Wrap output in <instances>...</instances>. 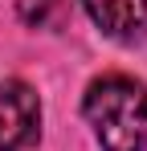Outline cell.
<instances>
[{"instance_id": "6da1fadb", "label": "cell", "mask_w": 147, "mask_h": 151, "mask_svg": "<svg viewBox=\"0 0 147 151\" xmlns=\"http://www.w3.org/2000/svg\"><path fill=\"white\" fill-rule=\"evenodd\" d=\"M82 114L102 151H147V90L127 74H106L86 86Z\"/></svg>"}, {"instance_id": "7a4b0ae2", "label": "cell", "mask_w": 147, "mask_h": 151, "mask_svg": "<svg viewBox=\"0 0 147 151\" xmlns=\"http://www.w3.org/2000/svg\"><path fill=\"white\" fill-rule=\"evenodd\" d=\"M37 127H41L37 94L17 78H4L0 82V151H24L37 139Z\"/></svg>"}, {"instance_id": "3957f363", "label": "cell", "mask_w": 147, "mask_h": 151, "mask_svg": "<svg viewBox=\"0 0 147 151\" xmlns=\"http://www.w3.org/2000/svg\"><path fill=\"white\" fill-rule=\"evenodd\" d=\"M82 8L110 41L135 45L147 37V0H82Z\"/></svg>"}, {"instance_id": "277c9868", "label": "cell", "mask_w": 147, "mask_h": 151, "mask_svg": "<svg viewBox=\"0 0 147 151\" xmlns=\"http://www.w3.org/2000/svg\"><path fill=\"white\" fill-rule=\"evenodd\" d=\"M61 8L66 0H21V21L33 29H49L61 21Z\"/></svg>"}]
</instances>
